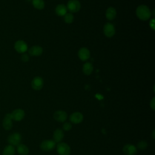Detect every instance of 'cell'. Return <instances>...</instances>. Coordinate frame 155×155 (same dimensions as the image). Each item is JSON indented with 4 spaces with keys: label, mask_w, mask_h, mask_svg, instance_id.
I'll return each instance as SVG.
<instances>
[{
    "label": "cell",
    "mask_w": 155,
    "mask_h": 155,
    "mask_svg": "<svg viewBox=\"0 0 155 155\" xmlns=\"http://www.w3.org/2000/svg\"><path fill=\"white\" fill-rule=\"evenodd\" d=\"M56 142L51 139L43 140L40 145V147L42 151H51L56 147Z\"/></svg>",
    "instance_id": "cell-3"
},
{
    "label": "cell",
    "mask_w": 155,
    "mask_h": 155,
    "mask_svg": "<svg viewBox=\"0 0 155 155\" xmlns=\"http://www.w3.org/2000/svg\"><path fill=\"white\" fill-rule=\"evenodd\" d=\"M72 128V125L70 122H65L62 125V129L64 131H68Z\"/></svg>",
    "instance_id": "cell-25"
},
{
    "label": "cell",
    "mask_w": 155,
    "mask_h": 155,
    "mask_svg": "<svg viewBox=\"0 0 155 155\" xmlns=\"http://www.w3.org/2000/svg\"><path fill=\"white\" fill-rule=\"evenodd\" d=\"M67 8L71 13H76L79 11L81 4L78 0H70L67 4Z\"/></svg>",
    "instance_id": "cell-6"
},
{
    "label": "cell",
    "mask_w": 155,
    "mask_h": 155,
    "mask_svg": "<svg viewBox=\"0 0 155 155\" xmlns=\"http://www.w3.org/2000/svg\"><path fill=\"white\" fill-rule=\"evenodd\" d=\"M21 135L19 133H14L9 135L7 140L10 145L13 146H18L21 143Z\"/></svg>",
    "instance_id": "cell-5"
},
{
    "label": "cell",
    "mask_w": 155,
    "mask_h": 155,
    "mask_svg": "<svg viewBox=\"0 0 155 155\" xmlns=\"http://www.w3.org/2000/svg\"><path fill=\"white\" fill-rule=\"evenodd\" d=\"M116 15H117V12L116 9L112 7H108L105 12L106 18L110 21L116 18Z\"/></svg>",
    "instance_id": "cell-17"
},
{
    "label": "cell",
    "mask_w": 155,
    "mask_h": 155,
    "mask_svg": "<svg viewBox=\"0 0 155 155\" xmlns=\"http://www.w3.org/2000/svg\"><path fill=\"white\" fill-rule=\"evenodd\" d=\"M136 13L138 18L142 21H147L149 19L151 15L150 8L145 5H139L136 8Z\"/></svg>",
    "instance_id": "cell-1"
},
{
    "label": "cell",
    "mask_w": 155,
    "mask_h": 155,
    "mask_svg": "<svg viewBox=\"0 0 155 155\" xmlns=\"http://www.w3.org/2000/svg\"><path fill=\"white\" fill-rule=\"evenodd\" d=\"M14 48L18 53H25L28 50V45L24 41L18 40L15 42L14 44Z\"/></svg>",
    "instance_id": "cell-4"
},
{
    "label": "cell",
    "mask_w": 155,
    "mask_h": 155,
    "mask_svg": "<svg viewBox=\"0 0 155 155\" xmlns=\"http://www.w3.org/2000/svg\"><path fill=\"white\" fill-rule=\"evenodd\" d=\"M64 137V133L63 130L61 129H56L53 132V140L56 143H58L59 142H61Z\"/></svg>",
    "instance_id": "cell-16"
},
{
    "label": "cell",
    "mask_w": 155,
    "mask_h": 155,
    "mask_svg": "<svg viewBox=\"0 0 155 155\" xmlns=\"http://www.w3.org/2000/svg\"><path fill=\"white\" fill-rule=\"evenodd\" d=\"M90 52L86 47H82L78 51V57L82 61H85L90 58Z\"/></svg>",
    "instance_id": "cell-13"
},
{
    "label": "cell",
    "mask_w": 155,
    "mask_h": 155,
    "mask_svg": "<svg viewBox=\"0 0 155 155\" xmlns=\"http://www.w3.org/2000/svg\"><path fill=\"white\" fill-rule=\"evenodd\" d=\"M2 126L6 130H10L13 127L12 118L10 113H7L4 117L2 121Z\"/></svg>",
    "instance_id": "cell-12"
},
{
    "label": "cell",
    "mask_w": 155,
    "mask_h": 155,
    "mask_svg": "<svg viewBox=\"0 0 155 155\" xmlns=\"http://www.w3.org/2000/svg\"><path fill=\"white\" fill-rule=\"evenodd\" d=\"M43 49L41 46L34 45L30 47L28 50V53L32 56H39L42 54Z\"/></svg>",
    "instance_id": "cell-15"
},
{
    "label": "cell",
    "mask_w": 155,
    "mask_h": 155,
    "mask_svg": "<svg viewBox=\"0 0 155 155\" xmlns=\"http://www.w3.org/2000/svg\"><path fill=\"white\" fill-rule=\"evenodd\" d=\"M32 4L33 7L38 10H42L45 7V2L44 0H33Z\"/></svg>",
    "instance_id": "cell-22"
},
{
    "label": "cell",
    "mask_w": 155,
    "mask_h": 155,
    "mask_svg": "<svg viewBox=\"0 0 155 155\" xmlns=\"http://www.w3.org/2000/svg\"><path fill=\"white\" fill-rule=\"evenodd\" d=\"M149 24H150V28H151L152 30H154L155 29V27H154V18H153L152 19L150 20Z\"/></svg>",
    "instance_id": "cell-28"
},
{
    "label": "cell",
    "mask_w": 155,
    "mask_h": 155,
    "mask_svg": "<svg viewBox=\"0 0 155 155\" xmlns=\"http://www.w3.org/2000/svg\"><path fill=\"white\" fill-rule=\"evenodd\" d=\"M31 87L35 90H40L44 86V81L41 77L36 76L34 78L31 83Z\"/></svg>",
    "instance_id": "cell-8"
},
{
    "label": "cell",
    "mask_w": 155,
    "mask_h": 155,
    "mask_svg": "<svg viewBox=\"0 0 155 155\" xmlns=\"http://www.w3.org/2000/svg\"><path fill=\"white\" fill-rule=\"evenodd\" d=\"M55 12L58 16H63L67 13V7L64 4H59L55 8Z\"/></svg>",
    "instance_id": "cell-18"
},
{
    "label": "cell",
    "mask_w": 155,
    "mask_h": 155,
    "mask_svg": "<svg viewBox=\"0 0 155 155\" xmlns=\"http://www.w3.org/2000/svg\"><path fill=\"white\" fill-rule=\"evenodd\" d=\"M147 143L146 141H144V140H142V141H140L137 145V147L138 149L140 150H143L147 148Z\"/></svg>",
    "instance_id": "cell-24"
},
{
    "label": "cell",
    "mask_w": 155,
    "mask_h": 155,
    "mask_svg": "<svg viewBox=\"0 0 155 155\" xmlns=\"http://www.w3.org/2000/svg\"><path fill=\"white\" fill-rule=\"evenodd\" d=\"M17 151L20 155H27L29 153V149L25 145L20 143L17 146Z\"/></svg>",
    "instance_id": "cell-19"
},
{
    "label": "cell",
    "mask_w": 155,
    "mask_h": 155,
    "mask_svg": "<svg viewBox=\"0 0 155 155\" xmlns=\"http://www.w3.org/2000/svg\"><path fill=\"white\" fill-rule=\"evenodd\" d=\"M2 154H3V155H15V149L14 146H13L12 145H7L4 148Z\"/></svg>",
    "instance_id": "cell-21"
},
{
    "label": "cell",
    "mask_w": 155,
    "mask_h": 155,
    "mask_svg": "<svg viewBox=\"0 0 155 155\" xmlns=\"http://www.w3.org/2000/svg\"><path fill=\"white\" fill-rule=\"evenodd\" d=\"M54 119L59 122H64L68 117L67 113L64 110H57L53 114Z\"/></svg>",
    "instance_id": "cell-9"
},
{
    "label": "cell",
    "mask_w": 155,
    "mask_h": 155,
    "mask_svg": "<svg viewBox=\"0 0 155 155\" xmlns=\"http://www.w3.org/2000/svg\"><path fill=\"white\" fill-rule=\"evenodd\" d=\"M137 148L133 144H127L123 147V152L125 155H136Z\"/></svg>",
    "instance_id": "cell-14"
},
{
    "label": "cell",
    "mask_w": 155,
    "mask_h": 155,
    "mask_svg": "<svg viewBox=\"0 0 155 155\" xmlns=\"http://www.w3.org/2000/svg\"><path fill=\"white\" fill-rule=\"evenodd\" d=\"M56 146V151L59 155H70L71 149L70 146L65 142H59Z\"/></svg>",
    "instance_id": "cell-2"
},
{
    "label": "cell",
    "mask_w": 155,
    "mask_h": 155,
    "mask_svg": "<svg viewBox=\"0 0 155 155\" xmlns=\"http://www.w3.org/2000/svg\"><path fill=\"white\" fill-rule=\"evenodd\" d=\"M93 70V65L90 62H86L82 67V71L86 75H90Z\"/></svg>",
    "instance_id": "cell-20"
},
{
    "label": "cell",
    "mask_w": 155,
    "mask_h": 155,
    "mask_svg": "<svg viewBox=\"0 0 155 155\" xmlns=\"http://www.w3.org/2000/svg\"><path fill=\"white\" fill-rule=\"evenodd\" d=\"M10 114L12 120H14L15 121H21L24 119L25 116L24 111L21 108H18L13 110Z\"/></svg>",
    "instance_id": "cell-10"
},
{
    "label": "cell",
    "mask_w": 155,
    "mask_h": 155,
    "mask_svg": "<svg viewBox=\"0 0 155 155\" xmlns=\"http://www.w3.org/2000/svg\"><path fill=\"white\" fill-rule=\"evenodd\" d=\"M150 107L152 108L153 110H155V98L154 97H153L150 102Z\"/></svg>",
    "instance_id": "cell-27"
},
{
    "label": "cell",
    "mask_w": 155,
    "mask_h": 155,
    "mask_svg": "<svg viewBox=\"0 0 155 155\" xmlns=\"http://www.w3.org/2000/svg\"><path fill=\"white\" fill-rule=\"evenodd\" d=\"M115 28L113 24L110 22L106 23L104 26V35L108 37L111 38L115 34Z\"/></svg>",
    "instance_id": "cell-7"
},
{
    "label": "cell",
    "mask_w": 155,
    "mask_h": 155,
    "mask_svg": "<svg viewBox=\"0 0 155 155\" xmlns=\"http://www.w3.org/2000/svg\"><path fill=\"white\" fill-rule=\"evenodd\" d=\"M64 20L67 24H71L74 20V16L71 13H67L64 16Z\"/></svg>",
    "instance_id": "cell-23"
},
{
    "label": "cell",
    "mask_w": 155,
    "mask_h": 155,
    "mask_svg": "<svg viewBox=\"0 0 155 155\" xmlns=\"http://www.w3.org/2000/svg\"><path fill=\"white\" fill-rule=\"evenodd\" d=\"M152 137H153V139H154V130H153V134H152Z\"/></svg>",
    "instance_id": "cell-29"
},
{
    "label": "cell",
    "mask_w": 155,
    "mask_h": 155,
    "mask_svg": "<svg viewBox=\"0 0 155 155\" xmlns=\"http://www.w3.org/2000/svg\"><path fill=\"white\" fill-rule=\"evenodd\" d=\"M29 56L27 54L24 53L21 56V59L23 62H28L29 61Z\"/></svg>",
    "instance_id": "cell-26"
},
{
    "label": "cell",
    "mask_w": 155,
    "mask_h": 155,
    "mask_svg": "<svg viewBox=\"0 0 155 155\" xmlns=\"http://www.w3.org/2000/svg\"><path fill=\"white\" fill-rule=\"evenodd\" d=\"M70 120L71 122L74 124H80L83 121L84 116L80 112H74L70 116Z\"/></svg>",
    "instance_id": "cell-11"
}]
</instances>
